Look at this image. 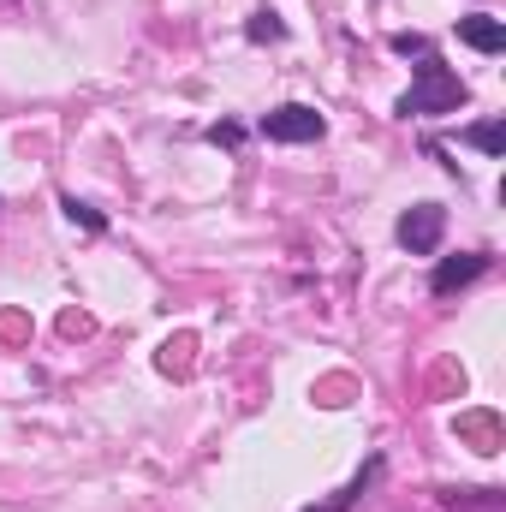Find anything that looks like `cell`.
<instances>
[{
    "label": "cell",
    "instance_id": "3957f363",
    "mask_svg": "<svg viewBox=\"0 0 506 512\" xmlns=\"http://www.w3.org/2000/svg\"><path fill=\"white\" fill-rule=\"evenodd\" d=\"M441 233H447V209H441V203H417V209H405L399 227H393V239L411 256H435L441 251Z\"/></svg>",
    "mask_w": 506,
    "mask_h": 512
},
{
    "label": "cell",
    "instance_id": "5b68a950",
    "mask_svg": "<svg viewBox=\"0 0 506 512\" xmlns=\"http://www.w3.org/2000/svg\"><path fill=\"white\" fill-rule=\"evenodd\" d=\"M381 471H387V459H381V453H370V459H364V471H358L340 495H328V501H316V507H304V512H352L364 495H370V483H376Z\"/></svg>",
    "mask_w": 506,
    "mask_h": 512
},
{
    "label": "cell",
    "instance_id": "52a82bcc",
    "mask_svg": "<svg viewBox=\"0 0 506 512\" xmlns=\"http://www.w3.org/2000/svg\"><path fill=\"white\" fill-rule=\"evenodd\" d=\"M453 429H459V435H477V453H501V417L477 411V417H459Z\"/></svg>",
    "mask_w": 506,
    "mask_h": 512
},
{
    "label": "cell",
    "instance_id": "4fadbf2b",
    "mask_svg": "<svg viewBox=\"0 0 506 512\" xmlns=\"http://www.w3.org/2000/svg\"><path fill=\"white\" fill-rule=\"evenodd\" d=\"M209 143H221V149H239V143H245V126H239V120H221V126H209Z\"/></svg>",
    "mask_w": 506,
    "mask_h": 512
},
{
    "label": "cell",
    "instance_id": "30bf717a",
    "mask_svg": "<svg viewBox=\"0 0 506 512\" xmlns=\"http://www.w3.org/2000/svg\"><path fill=\"white\" fill-rule=\"evenodd\" d=\"M245 36H251V42H280V36H286V24H280V12H268V6H262V12H251Z\"/></svg>",
    "mask_w": 506,
    "mask_h": 512
},
{
    "label": "cell",
    "instance_id": "8992f818",
    "mask_svg": "<svg viewBox=\"0 0 506 512\" xmlns=\"http://www.w3.org/2000/svg\"><path fill=\"white\" fill-rule=\"evenodd\" d=\"M459 42L477 48V54H501L506 48V24L501 18H489V12H471V18H459Z\"/></svg>",
    "mask_w": 506,
    "mask_h": 512
},
{
    "label": "cell",
    "instance_id": "7c38bea8",
    "mask_svg": "<svg viewBox=\"0 0 506 512\" xmlns=\"http://www.w3.org/2000/svg\"><path fill=\"white\" fill-rule=\"evenodd\" d=\"M185 352H191V340H167V346H161V370H167V376H173V370L185 376Z\"/></svg>",
    "mask_w": 506,
    "mask_h": 512
},
{
    "label": "cell",
    "instance_id": "9c48e42d",
    "mask_svg": "<svg viewBox=\"0 0 506 512\" xmlns=\"http://www.w3.org/2000/svg\"><path fill=\"white\" fill-rule=\"evenodd\" d=\"M60 209H66V221H72V227H84V233H108V215H102L96 203H78V197L66 191V197H60Z\"/></svg>",
    "mask_w": 506,
    "mask_h": 512
},
{
    "label": "cell",
    "instance_id": "7a4b0ae2",
    "mask_svg": "<svg viewBox=\"0 0 506 512\" xmlns=\"http://www.w3.org/2000/svg\"><path fill=\"white\" fill-rule=\"evenodd\" d=\"M322 131H328V120L310 102H280V108L262 114V137L268 143H316Z\"/></svg>",
    "mask_w": 506,
    "mask_h": 512
},
{
    "label": "cell",
    "instance_id": "6da1fadb",
    "mask_svg": "<svg viewBox=\"0 0 506 512\" xmlns=\"http://www.w3.org/2000/svg\"><path fill=\"white\" fill-rule=\"evenodd\" d=\"M471 102V90H465V78L441 60V54H423V66H417V78H411V90L399 96V120H435V114H459Z\"/></svg>",
    "mask_w": 506,
    "mask_h": 512
},
{
    "label": "cell",
    "instance_id": "277c9868",
    "mask_svg": "<svg viewBox=\"0 0 506 512\" xmlns=\"http://www.w3.org/2000/svg\"><path fill=\"white\" fill-rule=\"evenodd\" d=\"M489 262H495L489 251L441 256V262H435V274H429V292H435V298H453V292H465L471 280H483V274H489Z\"/></svg>",
    "mask_w": 506,
    "mask_h": 512
},
{
    "label": "cell",
    "instance_id": "ba28073f",
    "mask_svg": "<svg viewBox=\"0 0 506 512\" xmlns=\"http://www.w3.org/2000/svg\"><path fill=\"white\" fill-rule=\"evenodd\" d=\"M465 143H471V149H483L489 161H501V155H506V126H501V120H483V126L465 131Z\"/></svg>",
    "mask_w": 506,
    "mask_h": 512
},
{
    "label": "cell",
    "instance_id": "8fae6325",
    "mask_svg": "<svg viewBox=\"0 0 506 512\" xmlns=\"http://www.w3.org/2000/svg\"><path fill=\"white\" fill-rule=\"evenodd\" d=\"M393 54H405V60L417 54V60H423V54H435V42H429V36H417V30H399V36H393Z\"/></svg>",
    "mask_w": 506,
    "mask_h": 512
}]
</instances>
